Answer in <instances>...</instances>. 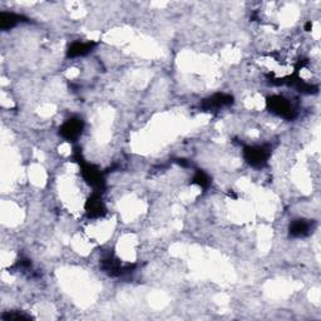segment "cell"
I'll return each mask as SVG.
<instances>
[{
    "mask_svg": "<svg viewBox=\"0 0 321 321\" xmlns=\"http://www.w3.org/2000/svg\"><path fill=\"white\" fill-rule=\"evenodd\" d=\"M267 107L270 112L279 117L292 120L296 116V109L291 102L282 96H273L267 99Z\"/></svg>",
    "mask_w": 321,
    "mask_h": 321,
    "instance_id": "obj_1",
    "label": "cell"
},
{
    "mask_svg": "<svg viewBox=\"0 0 321 321\" xmlns=\"http://www.w3.org/2000/svg\"><path fill=\"white\" fill-rule=\"evenodd\" d=\"M243 157L253 167H264L270 157V149L265 146H248L243 149Z\"/></svg>",
    "mask_w": 321,
    "mask_h": 321,
    "instance_id": "obj_2",
    "label": "cell"
},
{
    "mask_svg": "<svg viewBox=\"0 0 321 321\" xmlns=\"http://www.w3.org/2000/svg\"><path fill=\"white\" fill-rule=\"evenodd\" d=\"M80 167H82V174L84 177L85 181L92 186L96 191H101L103 190L104 186V179L102 177V173L99 172L98 168L94 167L93 165H89V163L85 162H80Z\"/></svg>",
    "mask_w": 321,
    "mask_h": 321,
    "instance_id": "obj_3",
    "label": "cell"
},
{
    "mask_svg": "<svg viewBox=\"0 0 321 321\" xmlns=\"http://www.w3.org/2000/svg\"><path fill=\"white\" fill-rule=\"evenodd\" d=\"M83 127H84V124H83L82 120L72 118V120L67 121L60 127V134H62L63 138L68 141H76L82 133Z\"/></svg>",
    "mask_w": 321,
    "mask_h": 321,
    "instance_id": "obj_4",
    "label": "cell"
},
{
    "mask_svg": "<svg viewBox=\"0 0 321 321\" xmlns=\"http://www.w3.org/2000/svg\"><path fill=\"white\" fill-rule=\"evenodd\" d=\"M85 211L89 217H101L106 214V206L98 193H94L92 197H89L85 203Z\"/></svg>",
    "mask_w": 321,
    "mask_h": 321,
    "instance_id": "obj_5",
    "label": "cell"
},
{
    "mask_svg": "<svg viewBox=\"0 0 321 321\" xmlns=\"http://www.w3.org/2000/svg\"><path fill=\"white\" fill-rule=\"evenodd\" d=\"M232 102H234V98H232L231 96H228V94L218 93V94H215V96L211 97L210 99H207V101L204 102L203 107L206 108V109H217V108L228 106V104H231Z\"/></svg>",
    "mask_w": 321,
    "mask_h": 321,
    "instance_id": "obj_6",
    "label": "cell"
},
{
    "mask_svg": "<svg viewBox=\"0 0 321 321\" xmlns=\"http://www.w3.org/2000/svg\"><path fill=\"white\" fill-rule=\"evenodd\" d=\"M102 267H103L104 271H107V272L112 276H118V275H121V273L126 272V271L131 270L129 267L122 266L121 261L113 259L112 256L106 257V259L102 261Z\"/></svg>",
    "mask_w": 321,
    "mask_h": 321,
    "instance_id": "obj_7",
    "label": "cell"
},
{
    "mask_svg": "<svg viewBox=\"0 0 321 321\" xmlns=\"http://www.w3.org/2000/svg\"><path fill=\"white\" fill-rule=\"evenodd\" d=\"M94 47L93 41H88V43H80V41H76V43L72 44L68 49V57L76 58V57H82L85 55L92 51Z\"/></svg>",
    "mask_w": 321,
    "mask_h": 321,
    "instance_id": "obj_8",
    "label": "cell"
},
{
    "mask_svg": "<svg viewBox=\"0 0 321 321\" xmlns=\"http://www.w3.org/2000/svg\"><path fill=\"white\" fill-rule=\"evenodd\" d=\"M21 19H23V16L18 15V14L2 12L0 13V28L3 30L10 29V28H14L16 24L20 23Z\"/></svg>",
    "mask_w": 321,
    "mask_h": 321,
    "instance_id": "obj_9",
    "label": "cell"
},
{
    "mask_svg": "<svg viewBox=\"0 0 321 321\" xmlns=\"http://www.w3.org/2000/svg\"><path fill=\"white\" fill-rule=\"evenodd\" d=\"M310 228H311V226L309 222L304 220H297L290 226V235L294 237H304L310 234Z\"/></svg>",
    "mask_w": 321,
    "mask_h": 321,
    "instance_id": "obj_10",
    "label": "cell"
},
{
    "mask_svg": "<svg viewBox=\"0 0 321 321\" xmlns=\"http://www.w3.org/2000/svg\"><path fill=\"white\" fill-rule=\"evenodd\" d=\"M193 184L198 185V186L202 187V188H206L210 185V179H209V177H207L206 173L198 171L197 174L195 176V178H193Z\"/></svg>",
    "mask_w": 321,
    "mask_h": 321,
    "instance_id": "obj_11",
    "label": "cell"
},
{
    "mask_svg": "<svg viewBox=\"0 0 321 321\" xmlns=\"http://www.w3.org/2000/svg\"><path fill=\"white\" fill-rule=\"evenodd\" d=\"M3 319L5 320H27L29 319V316L21 314H13V312H7V314L3 315Z\"/></svg>",
    "mask_w": 321,
    "mask_h": 321,
    "instance_id": "obj_12",
    "label": "cell"
},
{
    "mask_svg": "<svg viewBox=\"0 0 321 321\" xmlns=\"http://www.w3.org/2000/svg\"><path fill=\"white\" fill-rule=\"evenodd\" d=\"M311 28H312V23L311 21H308V23H306V26H305V30L310 32V30H311Z\"/></svg>",
    "mask_w": 321,
    "mask_h": 321,
    "instance_id": "obj_13",
    "label": "cell"
}]
</instances>
